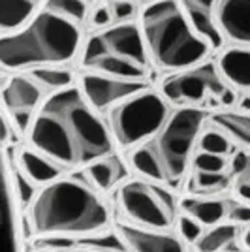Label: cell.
I'll list each match as a JSON object with an SVG mask.
<instances>
[{"mask_svg": "<svg viewBox=\"0 0 250 252\" xmlns=\"http://www.w3.org/2000/svg\"><path fill=\"white\" fill-rule=\"evenodd\" d=\"M237 245H239V251L250 252V226L249 228H243V230H241Z\"/></svg>", "mask_w": 250, "mask_h": 252, "instance_id": "33", "label": "cell"}, {"mask_svg": "<svg viewBox=\"0 0 250 252\" xmlns=\"http://www.w3.org/2000/svg\"><path fill=\"white\" fill-rule=\"evenodd\" d=\"M45 0H0V29L2 34L21 31L42 10Z\"/></svg>", "mask_w": 250, "mask_h": 252, "instance_id": "19", "label": "cell"}, {"mask_svg": "<svg viewBox=\"0 0 250 252\" xmlns=\"http://www.w3.org/2000/svg\"><path fill=\"white\" fill-rule=\"evenodd\" d=\"M113 231L126 252H188V245L171 230H149L126 220H117Z\"/></svg>", "mask_w": 250, "mask_h": 252, "instance_id": "12", "label": "cell"}, {"mask_svg": "<svg viewBox=\"0 0 250 252\" xmlns=\"http://www.w3.org/2000/svg\"><path fill=\"white\" fill-rule=\"evenodd\" d=\"M143 32L151 63L166 72H183L201 64L213 51L192 23L181 0H153L141 10Z\"/></svg>", "mask_w": 250, "mask_h": 252, "instance_id": "4", "label": "cell"}, {"mask_svg": "<svg viewBox=\"0 0 250 252\" xmlns=\"http://www.w3.org/2000/svg\"><path fill=\"white\" fill-rule=\"evenodd\" d=\"M29 141L66 171L85 169L115 151L109 125L75 85L49 93L32 121Z\"/></svg>", "mask_w": 250, "mask_h": 252, "instance_id": "1", "label": "cell"}, {"mask_svg": "<svg viewBox=\"0 0 250 252\" xmlns=\"http://www.w3.org/2000/svg\"><path fill=\"white\" fill-rule=\"evenodd\" d=\"M217 64L235 91L250 96V47H229L220 53Z\"/></svg>", "mask_w": 250, "mask_h": 252, "instance_id": "17", "label": "cell"}, {"mask_svg": "<svg viewBox=\"0 0 250 252\" xmlns=\"http://www.w3.org/2000/svg\"><path fill=\"white\" fill-rule=\"evenodd\" d=\"M192 27L199 36L211 45V49H220L224 45V36L217 23V4L219 0H181Z\"/></svg>", "mask_w": 250, "mask_h": 252, "instance_id": "15", "label": "cell"}, {"mask_svg": "<svg viewBox=\"0 0 250 252\" xmlns=\"http://www.w3.org/2000/svg\"><path fill=\"white\" fill-rule=\"evenodd\" d=\"M228 252H245V251H228Z\"/></svg>", "mask_w": 250, "mask_h": 252, "instance_id": "38", "label": "cell"}, {"mask_svg": "<svg viewBox=\"0 0 250 252\" xmlns=\"http://www.w3.org/2000/svg\"><path fill=\"white\" fill-rule=\"evenodd\" d=\"M241 228L233 222H224L215 228H207L194 245L196 252H228L229 245L239 239Z\"/></svg>", "mask_w": 250, "mask_h": 252, "instance_id": "21", "label": "cell"}, {"mask_svg": "<svg viewBox=\"0 0 250 252\" xmlns=\"http://www.w3.org/2000/svg\"><path fill=\"white\" fill-rule=\"evenodd\" d=\"M194 171H203V173H226L229 169V162L226 157H217L211 153H196V157L192 160Z\"/></svg>", "mask_w": 250, "mask_h": 252, "instance_id": "26", "label": "cell"}, {"mask_svg": "<svg viewBox=\"0 0 250 252\" xmlns=\"http://www.w3.org/2000/svg\"><path fill=\"white\" fill-rule=\"evenodd\" d=\"M151 2H153V0H151Z\"/></svg>", "mask_w": 250, "mask_h": 252, "instance_id": "40", "label": "cell"}, {"mask_svg": "<svg viewBox=\"0 0 250 252\" xmlns=\"http://www.w3.org/2000/svg\"><path fill=\"white\" fill-rule=\"evenodd\" d=\"M209 121L213 128L224 132L231 139V143H237L243 149H250V113L219 111L211 115Z\"/></svg>", "mask_w": 250, "mask_h": 252, "instance_id": "20", "label": "cell"}, {"mask_svg": "<svg viewBox=\"0 0 250 252\" xmlns=\"http://www.w3.org/2000/svg\"><path fill=\"white\" fill-rule=\"evenodd\" d=\"M29 224L38 239L96 237L111 231V209L85 177L64 175L40 189L29 209Z\"/></svg>", "mask_w": 250, "mask_h": 252, "instance_id": "3", "label": "cell"}, {"mask_svg": "<svg viewBox=\"0 0 250 252\" xmlns=\"http://www.w3.org/2000/svg\"><path fill=\"white\" fill-rule=\"evenodd\" d=\"M229 222L237 224L241 230H243V228H249L250 226V205L249 203H241V201L231 203V209H229Z\"/></svg>", "mask_w": 250, "mask_h": 252, "instance_id": "29", "label": "cell"}, {"mask_svg": "<svg viewBox=\"0 0 250 252\" xmlns=\"http://www.w3.org/2000/svg\"><path fill=\"white\" fill-rule=\"evenodd\" d=\"M171 115L164 94L145 91L109 109L107 125L113 139L125 149H137L151 141Z\"/></svg>", "mask_w": 250, "mask_h": 252, "instance_id": "7", "label": "cell"}, {"mask_svg": "<svg viewBox=\"0 0 250 252\" xmlns=\"http://www.w3.org/2000/svg\"><path fill=\"white\" fill-rule=\"evenodd\" d=\"M8 177H10L11 187L15 189L17 200L21 203L23 209H31V205L34 203L36 196H38V187L32 183L31 179L23 173V169L19 168V164H8Z\"/></svg>", "mask_w": 250, "mask_h": 252, "instance_id": "24", "label": "cell"}, {"mask_svg": "<svg viewBox=\"0 0 250 252\" xmlns=\"http://www.w3.org/2000/svg\"><path fill=\"white\" fill-rule=\"evenodd\" d=\"M250 164V155L247 153V151H239V153H235L233 155V158L229 160V175L231 177H241L245 171H247V168H249Z\"/></svg>", "mask_w": 250, "mask_h": 252, "instance_id": "30", "label": "cell"}, {"mask_svg": "<svg viewBox=\"0 0 250 252\" xmlns=\"http://www.w3.org/2000/svg\"><path fill=\"white\" fill-rule=\"evenodd\" d=\"M38 252H59V251H53V249H40Z\"/></svg>", "mask_w": 250, "mask_h": 252, "instance_id": "37", "label": "cell"}, {"mask_svg": "<svg viewBox=\"0 0 250 252\" xmlns=\"http://www.w3.org/2000/svg\"><path fill=\"white\" fill-rule=\"evenodd\" d=\"M207 111L201 107H179L171 111L164 128L145 147L153 153L164 171L167 187H175L187 177V171L194 160V151L203 134Z\"/></svg>", "mask_w": 250, "mask_h": 252, "instance_id": "6", "label": "cell"}, {"mask_svg": "<svg viewBox=\"0 0 250 252\" xmlns=\"http://www.w3.org/2000/svg\"><path fill=\"white\" fill-rule=\"evenodd\" d=\"M87 0H45L21 31L2 34L0 63L4 70H36L70 63L83 40Z\"/></svg>", "mask_w": 250, "mask_h": 252, "instance_id": "2", "label": "cell"}, {"mask_svg": "<svg viewBox=\"0 0 250 252\" xmlns=\"http://www.w3.org/2000/svg\"><path fill=\"white\" fill-rule=\"evenodd\" d=\"M17 164L23 169V173L31 179L36 187H42V189L55 183V181H59V179H62L64 171H66L55 160L47 158L40 151L32 147H25L19 151Z\"/></svg>", "mask_w": 250, "mask_h": 252, "instance_id": "16", "label": "cell"}, {"mask_svg": "<svg viewBox=\"0 0 250 252\" xmlns=\"http://www.w3.org/2000/svg\"><path fill=\"white\" fill-rule=\"evenodd\" d=\"M32 77L36 81H40L43 85L45 91H51V93H57V91H62V89H68L72 87L73 81V74L72 70L68 68H62V66H45V68H36V70H31Z\"/></svg>", "mask_w": 250, "mask_h": 252, "instance_id": "23", "label": "cell"}, {"mask_svg": "<svg viewBox=\"0 0 250 252\" xmlns=\"http://www.w3.org/2000/svg\"><path fill=\"white\" fill-rule=\"evenodd\" d=\"M113 11H111V6H98L93 13V25L94 27H98L100 31L102 29H107V27H111V23H113Z\"/></svg>", "mask_w": 250, "mask_h": 252, "instance_id": "31", "label": "cell"}, {"mask_svg": "<svg viewBox=\"0 0 250 252\" xmlns=\"http://www.w3.org/2000/svg\"><path fill=\"white\" fill-rule=\"evenodd\" d=\"M45 89L32 74H13L2 87L6 115L19 134H29L38 109L45 102Z\"/></svg>", "mask_w": 250, "mask_h": 252, "instance_id": "10", "label": "cell"}, {"mask_svg": "<svg viewBox=\"0 0 250 252\" xmlns=\"http://www.w3.org/2000/svg\"><path fill=\"white\" fill-rule=\"evenodd\" d=\"M229 173H203L194 171L188 181V192L192 196H219L229 187Z\"/></svg>", "mask_w": 250, "mask_h": 252, "instance_id": "22", "label": "cell"}, {"mask_svg": "<svg viewBox=\"0 0 250 252\" xmlns=\"http://www.w3.org/2000/svg\"><path fill=\"white\" fill-rule=\"evenodd\" d=\"M126 175H128V169H126L125 162L117 157L115 153L109 155V157L96 160V162H93L91 166H87L83 169L85 181L94 190H98L102 194L113 190L123 179H126Z\"/></svg>", "mask_w": 250, "mask_h": 252, "instance_id": "18", "label": "cell"}, {"mask_svg": "<svg viewBox=\"0 0 250 252\" xmlns=\"http://www.w3.org/2000/svg\"><path fill=\"white\" fill-rule=\"evenodd\" d=\"M217 23L224 40L250 47V0H219Z\"/></svg>", "mask_w": 250, "mask_h": 252, "instance_id": "13", "label": "cell"}, {"mask_svg": "<svg viewBox=\"0 0 250 252\" xmlns=\"http://www.w3.org/2000/svg\"><path fill=\"white\" fill-rule=\"evenodd\" d=\"M123 220L149 230H171L177 224L179 203L164 187L147 179H128L117 190Z\"/></svg>", "mask_w": 250, "mask_h": 252, "instance_id": "9", "label": "cell"}, {"mask_svg": "<svg viewBox=\"0 0 250 252\" xmlns=\"http://www.w3.org/2000/svg\"><path fill=\"white\" fill-rule=\"evenodd\" d=\"M241 177H245V179H249V181H250V164H249V168H247V171H245Z\"/></svg>", "mask_w": 250, "mask_h": 252, "instance_id": "36", "label": "cell"}, {"mask_svg": "<svg viewBox=\"0 0 250 252\" xmlns=\"http://www.w3.org/2000/svg\"><path fill=\"white\" fill-rule=\"evenodd\" d=\"M111 11H113V19L117 23H130L137 13V8L134 2L130 0H121V2H113L111 4Z\"/></svg>", "mask_w": 250, "mask_h": 252, "instance_id": "28", "label": "cell"}, {"mask_svg": "<svg viewBox=\"0 0 250 252\" xmlns=\"http://www.w3.org/2000/svg\"><path fill=\"white\" fill-rule=\"evenodd\" d=\"M113 2H121V0H111V4H113Z\"/></svg>", "mask_w": 250, "mask_h": 252, "instance_id": "39", "label": "cell"}, {"mask_svg": "<svg viewBox=\"0 0 250 252\" xmlns=\"http://www.w3.org/2000/svg\"><path fill=\"white\" fill-rule=\"evenodd\" d=\"M162 94L167 102L181 107H233L237 91L226 81L219 64L201 63L194 68L169 75L162 83Z\"/></svg>", "mask_w": 250, "mask_h": 252, "instance_id": "8", "label": "cell"}, {"mask_svg": "<svg viewBox=\"0 0 250 252\" xmlns=\"http://www.w3.org/2000/svg\"><path fill=\"white\" fill-rule=\"evenodd\" d=\"M175 228H177V233L181 235V239L187 243L188 247H194L199 237L203 235V231H205V228L198 220H194L192 217L183 215V213H179Z\"/></svg>", "mask_w": 250, "mask_h": 252, "instance_id": "27", "label": "cell"}, {"mask_svg": "<svg viewBox=\"0 0 250 252\" xmlns=\"http://www.w3.org/2000/svg\"><path fill=\"white\" fill-rule=\"evenodd\" d=\"M233 194L237 201L241 203H249L250 205V181L245 177H237L233 183Z\"/></svg>", "mask_w": 250, "mask_h": 252, "instance_id": "32", "label": "cell"}, {"mask_svg": "<svg viewBox=\"0 0 250 252\" xmlns=\"http://www.w3.org/2000/svg\"><path fill=\"white\" fill-rule=\"evenodd\" d=\"M237 109H239L241 113H250V96L243 94L239 100V104H237Z\"/></svg>", "mask_w": 250, "mask_h": 252, "instance_id": "34", "label": "cell"}, {"mask_svg": "<svg viewBox=\"0 0 250 252\" xmlns=\"http://www.w3.org/2000/svg\"><path fill=\"white\" fill-rule=\"evenodd\" d=\"M70 252H100V251H96V249H91V247H73Z\"/></svg>", "mask_w": 250, "mask_h": 252, "instance_id": "35", "label": "cell"}, {"mask_svg": "<svg viewBox=\"0 0 250 252\" xmlns=\"http://www.w3.org/2000/svg\"><path fill=\"white\" fill-rule=\"evenodd\" d=\"M198 147L201 153H211L217 157H228L231 153V139L217 128H209L199 136Z\"/></svg>", "mask_w": 250, "mask_h": 252, "instance_id": "25", "label": "cell"}, {"mask_svg": "<svg viewBox=\"0 0 250 252\" xmlns=\"http://www.w3.org/2000/svg\"><path fill=\"white\" fill-rule=\"evenodd\" d=\"M81 66L93 74L143 81L151 70L143 32L137 23H117L85 42Z\"/></svg>", "mask_w": 250, "mask_h": 252, "instance_id": "5", "label": "cell"}, {"mask_svg": "<svg viewBox=\"0 0 250 252\" xmlns=\"http://www.w3.org/2000/svg\"><path fill=\"white\" fill-rule=\"evenodd\" d=\"M81 91L96 111H104L149 91V85L145 81H132L91 72L81 75Z\"/></svg>", "mask_w": 250, "mask_h": 252, "instance_id": "11", "label": "cell"}, {"mask_svg": "<svg viewBox=\"0 0 250 252\" xmlns=\"http://www.w3.org/2000/svg\"><path fill=\"white\" fill-rule=\"evenodd\" d=\"M231 201L219 196H185L179 200V213L192 217L205 230L229 220Z\"/></svg>", "mask_w": 250, "mask_h": 252, "instance_id": "14", "label": "cell"}]
</instances>
